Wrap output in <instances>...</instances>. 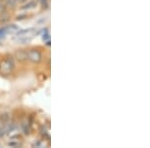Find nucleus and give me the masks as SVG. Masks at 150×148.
<instances>
[{"instance_id": "7", "label": "nucleus", "mask_w": 150, "mask_h": 148, "mask_svg": "<svg viewBox=\"0 0 150 148\" xmlns=\"http://www.w3.org/2000/svg\"><path fill=\"white\" fill-rule=\"evenodd\" d=\"M40 1H41V4H42V7H43V8L46 9L47 7H48V2H47V0H40Z\"/></svg>"}, {"instance_id": "4", "label": "nucleus", "mask_w": 150, "mask_h": 148, "mask_svg": "<svg viewBox=\"0 0 150 148\" xmlns=\"http://www.w3.org/2000/svg\"><path fill=\"white\" fill-rule=\"evenodd\" d=\"M15 57L19 61H24V60L27 59V51H25V50H17L15 52Z\"/></svg>"}, {"instance_id": "3", "label": "nucleus", "mask_w": 150, "mask_h": 148, "mask_svg": "<svg viewBox=\"0 0 150 148\" xmlns=\"http://www.w3.org/2000/svg\"><path fill=\"white\" fill-rule=\"evenodd\" d=\"M27 59L32 63H39L42 60V54L37 49H30L27 51Z\"/></svg>"}, {"instance_id": "5", "label": "nucleus", "mask_w": 150, "mask_h": 148, "mask_svg": "<svg viewBox=\"0 0 150 148\" xmlns=\"http://www.w3.org/2000/svg\"><path fill=\"white\" fill-rule=\"evenodd\" d=\"M17 0H6V3L5 5L10 9H14L17 5Z\"/></svg>"}, {"instance_id": "8", "label": "nucleus", "mask_w": 150, "mask_h": 148, "mask_svg": "<svg viewBox=\"0 0 150 148\" xmlns=\"http://www.w3.org/2000/svg\"><path fill=\"white\" fill-rule=\"evenodd\" d=\"M49 38H50V36H49V34H48V32H46L44 35H43V40L49 41Z\"/></svg>"}, {"instance_id": "1", "label": "nucleus", "mask_w": 150, "mask_h": 148, "mask_svg": "<svg viewBox=\"0 0 150 148\" xmlns=\"http://www.w3.org/2000/svg\"><path fill=\"white\" fill-rule=\"evenodd\" d=\"M14 68V62L10 58H6L0 61V74L3 76H8L12 73Z\"/></svg>"}, {"instance_id": "9", "label": "nucleus", "mask_w": 150, "mask_h": 148, "mask_svg": "<svg viewBox=\"0 0 150 148\" xmlns=\"http://www.w3.org/2000/svg\"><path fill=\"white\" fill-rule=\"evenodd\" d=\"M18 2H20V3H23V2H25L26 0H17Z\"/></svg>"}, {"instance_id": "6", "label": "nucleus", "mask_w": 150, "mask_h": 148, "mask_svg": "<svg viewBox=\"0 0 150 148\" xmlns=\"http://www.w3.org/2000/svg\"><path fill=\"white\" fill-rule=\"evenodd\" d=\"M35 6H36V2L32 1V2H29V3L25 4V5H23L21 8L22 9H31V8H34Z\"/></svg>"}, {"instance_id": "10", "label": "nucleus", "mask_w": 150, "mask_h": 148, "mask_svg": "<svg viewBox=\"0 0 150 148\" xmlns=\"http://www.w3.org/2000/svg\"><path fill=\"white\" fill-rule=\"evenodd\" d=\"M1 11H2V5L0 4V12H1Z\"/></svg>"}, {"instance_id": "2", "label": "nucleus", "mask_w": 150, "mask_h": 148, "mask_svg": "<svg viewBox=\"0 0 150 148\" xmlns=\"http://www.w3.org/2000/svg\"><path fill=\"white\" fill-rule=\"evenodd\" d=\"M9 114L3 113L0 115V137H3L7 134V125L9 122Z\"/></svg>"}]
</instances>
